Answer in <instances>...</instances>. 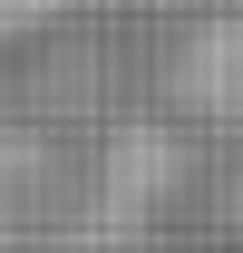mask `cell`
<instances>
[{
    "label": "cell",
    "instance_id": "cell-1",
    "mask_svg": "<svg viewBox=\"0 0 243 253\" xmlns=\"http://www.w3.org/2000/svg\"><path fill=\"white\" fill-rule=\"evenodd\" d=\"M78 0H0V59H20V49H39V39L59 30Z\"/></svg>",
    "mask_w": 243,
    "mask_h": 253
}]
</instances>
